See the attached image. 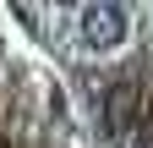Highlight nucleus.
<instances>
[{"label":"nucleus","instance_id":"nucleus-1","mask_svg":"<svg viewBox=\"0 0 153 148\" xmlns=\"http://www.w3.org/2000/svg\"><path fill=\"white\" fill-rule=\"evenodd\" d=\"M76 33H82L88 49H115V44L126 39V6H115V0L76 6Z\"/></svg>","mask_w":153,"mask_h":148}]
</instances>
